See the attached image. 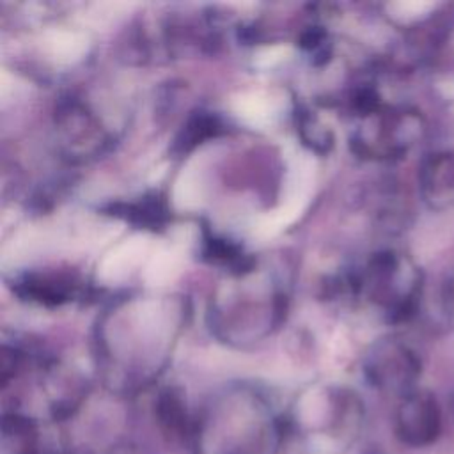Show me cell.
Masks as SVG:
<instances>
[{
    "mask_svg": "<svg viewBox=\"0 0 454 454\" xmlns=\"http://www.w3.org/2000/svg\"><path fill=\"white\" fill-rule=\"evenodd\" d=\"M289 282L287 266L268 264L254 255L245 266L225 271L209 300L207 319L213 333L234 344L268 337L286 319Z\"/></svg>",
    "mask_w": 454,
    "mask_h": 454,
    "instance_id": "obj_1",
    "label": "cell"
},
{
    "mask_svg": "<svg viewBox=\"0 0 454 454\" xmlns=\"http://www.w3.org/2000/svg\"><path fill=\"white\" fill-rule=\"evenodd\" d=\"M342 287L355 298H365L388 323H403L419 309L422 273L404 254L380 250L362 270L349 273Z\"/></svg>",
    "mask_w": 454,
    "mask_h": 454,
    "instance_id": "obj_2",
    "label": "cell"
},
{
    "mask_svg": "<svg viewBox=\"0 0 454 454\" xmlns=\"http://www.w3.org/2000/svg\"><path fill=\"white\" fill-rule=\"evenodd\" d=\"M426 133L424 117L410 106L381 103L355 117L351 151L369 161H394L406 156Z\"/></svg>",
    "mask_w": 454,
    "mask_h": 454,
    "instance_id": "obj_3",
    "label": "cell"
},
{
    "mask_svg": "<svg viewBox=\"0 0 454 454\" xmlns=\"http://www.w3.org/2000/svg\"><path fill=\"white\" fill-rule=\"evenodd\" d=\"M53 129L57 149L73 163L103 156L114 142V133L98 110L78 94H67L57 101Z\"/></svg>",
    "mask_w": 454,
    "mask_h": 454,
    "instance_id": "obj_4",
    "label": "cell"
},
{
    "mask_svg": "<svg viewBox=\"0 0 454 454\" xmlns=\"http://www.w3.org/2000/svg\"><path fill=\"white\" fill-rule=\"evenodd\" d=\"M365 374L374 387L406 395L420 374V360L404 342L385 339L376 342L367 353Z\"/></svg>",
    "mask_w": 454,
    "mask_h": 454,
    "instance_id": "obj_5",
    "label": "cell"
},
{
    "mask_svg": "<svg viewBox=\"0 0 454 454\" xmlns=\"http://www.w3.org/2000/svg\"><path fill=\"white\" fill-rule=\"evenodd\" d=\"M440 408L433 394L415 392L404 395L397 410V434L403 442L420 447L431 443L440 433Z\"/></svg>",
    "mask_w": 454,
    "mask_h": 454,
    "instance_id": "obj_6",
    "label": "cell"
},
{
    "mask_svg": "<svg viewBox=\"0 0 454 454\" xmlns=\"http://www.w3.org/2000/svg\"><path fill=\"white\" fill-rule=\"evenodd\" d=\"M14 291L21 300L59 307L82 296L83 284L76 275L66 271H30L16 278Z\"/></svg>",
    "mask_w": 454,
    "mask_h": 454,
    "instance_id": "obj_7",
    "label": "cell"
},
{
    "mask_svg": "<svg viewBox=\"0 0 454 454\" xmlns=\"http://www.w3.org/2000/svg\"><path fill=\"white\" fill-rule=\"evenodd\" d=\"M422 199L434 209L454 206V151L429 154L419 170Z\"/></svg>",
    "mask_w": 454,
    "mask_h": 454,
    "instance_id": "obj_8",
    "label": "cell"
},
{
    "mask_svg": "<svg viewBox=\"0 0 454 454\" xmlns=\"http://www.w3.org/2000/svg\"><path fill=\"white\" fill-rule=\"evenodd\" d=\"M108 211L131 225L140 229H160L168 220V207L156 192L140 197L135 202H117L108 207Z\"/></svg>",
    "mask_w": 454,
    "mask_h": 454,
    "instance_id": "obj_9",
    "label": "cell"
},
{
    "mask_svg": "<svg viewBox=\"0 0 454 454\" xmlns=\"http://www.w3.org/2000/svg\"><path fill=\"white\" fill-rule=\"evenodd\" d=\"M222 131L223 124L216 114L207 110H197L188 115V119L177 131L172 144V153L176 156H183L193 151L197 145L204 144L206 140L218 137Z\"/></svg>",
    "mask_w": 454,
    "mask_h": 454,
    "instance_id": "obj_10",
    "label": "cell"
},
{
    "mask_svg": "<svg viewBox=\"0 0 454 454\" xmlns=\"http://www.w3.org/2000/svg\"><path fill=\"white\" fill-rule=\"evenodd\" d=\"M296 124H298V135L303 140L305 145H309L312 151L325 154L333 145V135L321 122L319 117L314 115L309 108H300L296 114Z\"/></svg>",
    "mask_w": 454,
    "mask_h": 454,
    "instance_id": "obj_11",
    "label": "cell"
},
{
    "mask_svg": "<svg viewBox=\"0 0 454 454\" xmlns=\"http://www.w3.org/2000/svg\"><path fill=\"white\" fill-rule=\"evenodd\" d=\"M445 305H447L449 312L454 316V278L449 280V284L445 287Z\"/></svg>",
    "mask_w": 454,
    "mask_h": 454,
    "instance_id": "obj_12",
    "label": "cell"
}]
</instances>
